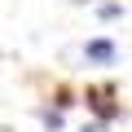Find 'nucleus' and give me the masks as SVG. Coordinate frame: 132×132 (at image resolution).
Here are the masks:
<instances>
[{"label":"nucleus","instance_id":"nucleus-3","mask_svg":"<svg viewBox=\"0 0 132 132\" xmlns=\"http://www.w3.org/2000/svg\"><path fill=\"white\" fill-rule=\"evenodd\" d=\"M40 119H44V128H53V132L62 128V110H40Z\"/></svg>","mask_w":132,"mask_h":132},{"label":"nucleus","instance_id":"nucleus-6","mask_svg":"<svg viewBox=\"0 0 132 132\" xmlns=\"http://www.w3.org/2000/svg\"><path fill=\"white\" fill-rule=\"evenodd\" d=\"M71 5H93V0H71Z\"/></svg>","mask_w":132,"mask_h":132},{"label":"nucleus","instance_id":"nucleus-2","mask_svg":"<svg viewBox=\"0 0 132 132\" xmlns=\"http://www.w3.org/2000/svg\"><path fill=\"white\" fill-rule=\"evenodd\" d=\"M93 110L101 114V123H110V119H119V114H123L119 106H110V97H106V93H97V101H93Z\"/></svg>","mask_w":132,"mask_h":132},{"label":"nucleus","instance_id":"nucleus-5","mask_svg":"<svg viewBox=\"0 0 132 132\" xmlns=\"http://www.w3.org/2000/svg\"><path fill=\"white\" fill-rule=\"evenodd\" d=\"M84 132H110V128H106V123L97 119V123H84Z\"/></svg>","mask_w":132,"mask_h":132},{"label":"nucleus","instance_id":"nucleus-1","mask_svg":"<svg viewBox=\"0 0 132 132\" xmlns=\"http://www.w3.org/2000/svg\"><path fill=\"white\" fill-rule=\"evenodd\" d=\"M84 57H88V62H97V66H110V62L119 57V48H114V40H106V35H101V40H88V44H84Z\"/></svg>","mask_w":132,"mask_h":132},{"label":"nucleus","instance_id":"nucleus-4","mask_svg":"<svg viewBox=\"0 0 132 132\" xmlns=\"http://www.w3.org/2000/svg\"><path fill=\"white\" fill-rule=\"evenodd\" d=\"M97 13H101V18H106V22H110V18H119V13H123V5H101V9H97Z\"/></svg>","mask_w":132,"mask_h":132}]
</instances>
